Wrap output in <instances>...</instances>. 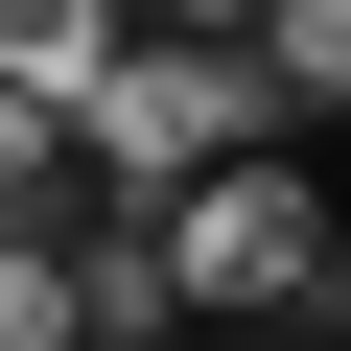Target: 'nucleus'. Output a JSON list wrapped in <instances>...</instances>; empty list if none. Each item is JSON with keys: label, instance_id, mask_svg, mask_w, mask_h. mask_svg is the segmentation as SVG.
Masks as SVG:
<instances>
[{"label": "nucleus", "instance_id": "f257e3e1", "mask_svg": "<svg viewBox=\"0 0 351 351\" xmlns=\"http://www.w3.org/2000/svg\"><path fill=\"white\" fill-rule=\"evenodd\" d=\"M281 141V94H258V24H141L117 71H94V117H71V211H188L211 164H258Z\"/></svg>", "mask_w": 351, "mask_h": 351}, {"label": "nucleus", "instance_id": "f03ea898", "mask_svg": "<svg viewBox=\"0 0 351 351\" xmlns=\"http://www.w3.org/2000/svg\"><path fill=\"white\" fill-rule=\"evenodd\" d=\"M164 281H188V351H281L351 281V211L304 188V141H258V164H211V188L164 211Z\"/></svg>", "mask_w": 351, "mask_h": 351}, {"label": "nucleus", "instance_id": "7ed1b4c3", "mask_svg": "<svg viewBox=\"0 0 351 351\" xmlns=\"http://www.w3.org/2000/svg\"><path fill=\"white\" fill-rule=\"evenodd\" d=\"M258 94H281V141L351 117V0H281V24H258Z\"/></svg>", "mask_w": 351, "mask_h": 351}, {"label": "nucleus", "instance_id": "20e7f679", "mask_svg": "<svg viewBox=\"0 0 351 351\" xmlns=\"http://www.w3.org/2000/svg\"><path fill=\"white\" fill-rule=\"evenodd\" d=\"M0 351H71V234H0Z\"/></svg>", "mask_w": 351, "mask_h": 351}]
</instances>
